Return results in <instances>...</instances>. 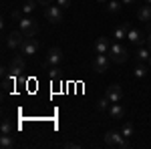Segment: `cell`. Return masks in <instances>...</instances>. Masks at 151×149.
<instances>
[{
  "instance_id": "obj_1",
  "label": "cell",
  "mask_w": 151,
  "mask_h": 149,
  "mask_svg": "<svg viewBox=\"0 0 151 149\" xmlns=\"http://www.w3.org/2000/svg\"><path fill=\"white\" fill-rule=\"evenodd\" d=\"M109 58H111L113 63H117V65H121V63H127L129 50H127V48H125L123 45H121L119 40H117V42H111V48H109Z\"/></svg>"
},
{
  "instance_id": "obj_2",
  "label": "cell",
  "mask_w": 151,
  "mask_h": 149,
  "mask_svg": "<svg viewBox=\"0 0 151 149\" xmlns=\"http://www.w3.org/2000/svg\"><path fill=\"white\" fill-rule=\"evenodd\" d=\"M105 143H107L109 147H119V149L129 147L127 137H125L121 131H107V135H105Z\"/></svg>"
},
{
  "instance_id": "obj_3",
  "label": "cell",
  "mask_w": 151,
  "mask_h": 149,
  "mask_svg": "<svg viewBox=\"0 0 151 149\" xmlns=\"http://www.w3.org/2000/svg\"><path fill=\"white\" fill-rule=\"evenodd\" d=\"M60 60H63V50H60L58 46H52V48H48V53H47V57H45L42 67H45V69L57 67V65H60Z\"/></svg>"
},
{
  "instance_id": "obj_4",
  "label": "cell",
  "mask_w": 151,
  "mask_h": 149,
  "mask_svg": "<svg viewBox=\"0 0 151 149\" xmlns=\"http://www.w3.org/2000/svg\"><path fill=\"white\" fill-rule=\"evenodd\" d=\"M24 38H26V35H24L20 28H18V30H10V32L6 35V46H8V48H20V45L24 42Z\"/></svg>"
},
{
  "instance_id": "obj_5",
  "label": "cell",
  "mask_w": 151,
  "mask_h": 149,
  "mask_svg": "<svg viewBox=\"0 0 151 149\" xmlns=\"http://www.w3.org/2000/svg\"><path fill=\"white\" fill-rule=\"evenodd\" d=\"M8 71H10L12 77H20L24 71H26V63H24V55H18V57H14L10 60V65H8Z\"/></svg>"
},
{
  "instance_id": "obj_6",
  "label": "cell",
  "mask_w": 151,
  "mask_h": 149,
  "mask_svg": "<svg viewBox=\"0 0 151 149\" xmlns=\"http://www.w3.org/2000/svg\"><path fill=\"white\" fill-rule=\"evenodd\" d=\"M45 14H47V20L50 24H58V22H63V8L60 6H45Z\"/></svg>"
},
{
  "instance_id": "obj_7",
  "label": "cell",
  "mask_w": 151,
  "mask_h": 149,
  "mask_svg": "<svg viewBox=\"0 0 151 149\" xmlns=\"http://www.w3.org/2000/svg\"><path fill=\"white\" fill-rule=\"evenodd\" d=\"M36 50H38V42L35 40V36H26L24 38V42L20 45V55H24V57H32V55H36Z\"/></svg>"
},
{
  "instance_id": "obj_8",
  "label": "cell",
  "mask_w": 151,
  "mask_h": 149,
  "mask_svg": "<svg viewBox=\"0 0 151 149\" xmlns=\"http://www.w3.org/2000/svg\"><path fill=\"white\" fill-rule=\"evenodd\" d=\"M18 24H20V30H22L28 38H30V36H36V32H38V24H36L32 18H22Z\"/></svg>"
},
{
  "instance_id": "obj_9",
  "label": "cell",
  "mask_w": 151,
  "mask_h": 149,
  "mask_svg": "<svg viewBox=\"0 0 151 149\" xmlns=\"http://www.w3.org/2000/svg\"><path fill=\"white\" fill-rule=\"evenodd\" d=\"M105 97L111 101V103H119L121 99H123V89H121V85H111V87H107V93H105Z\"/></svg>"
},
{
  "instance_id": "obj_10",
  "label": "cell",
  "mask_w": 151,
  "mask_h": 149,
  "mask_svg": "<svg viewBox=\"0 0 151 149\" xmlns=\"http://www.w3.org/2000/svg\"><path fill=\"white\" fill-rule=\"evenodd\" d=\"M109 48H111V42L107 36H99L97 42H95V55H109Z\"/></svg>"
},
{
  "instance_id": "obj_11",
  "label": "cell",
  "mask_w": 151,
  "mask_h": 149,
  "mask_svg": "<svg viewBox=\"0 0 151 149\" xmlns=\"http://www.w3.org/2000/svg\"><path fill=\"white\" fill-rule=\"evenodd\" d=\"M93 69L97 71V73H105V71L109 69V58H107V55H95Z\"/></svg>"
},
{
  "instance_id": "obj_12",
  "label": "cell",
  "mask_w": 151,
  "mask_h": 149,
  "mask_svg": "<svg viewBox=\"0 0 151 149\" xmlns=\"http://www.w3.org/2000/svg\"><path fill=\"white\" fill-rule=\"evenodd\" d=\"M127 38L133 42L135 46H143V42H145V38H143V35H141L137 28H129V32H127Z\"/></svg>"
},
{
  "instance_id": "obj_13",
  "label": "cell",
  "mask_w": 151,
  "mask_h": 149,
  "mask_svg": "<svg viewBox=\"0 0 151 149\" xmlns=\"http://www.w3.org/2000/svg\"><path fill=\"white\" fill-rule=\"evenodd\" d=\"M137 18L141 22H151V4H145L137 10Z\"/></svg>"
},
{
  "instance_id": "obj_14",
  "label": "cell",
  "mask_w": 151,
  "mask_h": 149,
  "mask_svg": "<svg viewBox=\"0 0 151 149\" xmlns=\"http://www.w3.org/2000/svg\"><path fill=\"white\" fill-rule=\"evenodd\" d=\"M109 115H111V119H123L125 117V109L119 103H113L109 107Z\"/></svg>"
},
{
  "instance_id": "obj_15",
  "label": "cell",
  "mask_w": 151,
  "mask_h": 149,
  "mask_svg": "<svg viewBox=\"0 0 151 149\" xmlns=\"http://www.w3.org/2000/svg\"><path fill=\"white\" fill-rule=\"evenodd\" d=\"M0 147L2 149L14 147V137H12V133H2V135H0Z\"/></svg>"
},
{
  "instance_id": "obj_16",
  "label": "cell",
  "mask_w": 151,
  "mask_h": 149,
  "mask_svg": "<svg viewBox=\"0 0 151 149\" xmlns=\"http://www.w3.org/2000/svg\"><path fill=\"white\" fill-rule=\"evenodd\" d=\"M127 32H129V26L127 24H119L115 28V32H113V38L115 40H121V38H125L127 36Z\"/></svg>"
},
{
  "instance_id": "obj_17",
  "label": "cell",
  "mask_w": 151,
  "mask_h": 149,
  "mask_svg": "<svg viewBox=\"0 0 151 149\" xmlns=\"http://www.w3.org/2000/svg\"><path fill=\"white\" fill-rule=\"evenodd\" d=\"M149 58H151V50L143 48V46H137V60L143 63V60H149Z\"/></svg>"
},
{
  "instance_id": "obj_18",
  "label": "cell",
  "mask_w": 151,
  "mask_h": 149,
  "mask_svg": "<svg viewBox=\"0 0 151 149\" xmlns=\"http://www.w3.org/2000/svg\"><path fill=\"white\" fill-rule=\"evenodd\" d=\"M121 4H123V2H119V0H109V2H107V10L115 14V12L121 10Z\"/></svg>"
},
{
  "instance_id": "obj_19",
  "label": "cell",
  "mask_w": 151,
  "mask_h": 149,
  "mask_svg": "<svg viewBox=\"0 0 151 149\" xmlns=\"http://www.w3.org/2000/svg\"><path fill=\"white\" fill-rule=\"evenodd\" d=\"M35 8H36V2H35V0H26V2L22 4V12H24V14L35 12Z\"/></svg>"
},
{
  "instance_id": "obj_20",
  "label": "cell",
  "mask_w": 151,
  "mask_h": 149,
  "mask_svg": "<svg viewBox=\"0 0 151 149\" xmlns=\"http://www.w3.org/2000/svg\"><path fill=\"white\" fill-rule=\"evenodd\" d=\"M133 131H135V129H133V125H131L129 121H125V123H123V127H121V133H123L125 137H131V135H133Z\"/></svg>"
},
{
  "instance_id": "obj_21",
  "label": "cell",
  "mask_w": 151,
  "mask_h": 149,
  "mask_svg": "<svg viewBox=\"0 0 151 149\" xmlns=\"http://www.w3.org/2000/svg\"><path fill=\"white\" fill-rule=\"evenodd\" d=\"M109 103H111V101H109L107 97H103V99L97 101V109H99V111H107V109H109Z\"/></svg>"
},
{
  "instance_id": "obj_22",
  "label": "cell",
  "mask_w": 151,
  "mask_h": 149,
  "mask_svg": "<svg viewBox=\"0 0 151 149\" xmlns=\"http://www.w3.org/2000/svg\"><path fill=\"white\" fill-rule=\"evenodd\" d=\"M133 75H135L137 79H141V77H145V75H147V69H145L143 65H137V67L133 69Z\"/></svg>"
},
{
  "instance_id": "obj_23",
  "label": "cell",
  "mask_w": 151,
  "mask_h": 149,
  "mask_svg": "<svg viewBox=\"0 0 151 149\" xmlns=\"http://www.w3.org/2000/svg\"><path fill=\"white\" fill-rule=\"evenodd\" d=\"M0 133H12V123L8 121V119L2 121V125H0Z\"/></svg>"
},
{
  "instance_id": "obj_24",
  "label": "cell",
  "mask_w": 151,
  "mask_h": 149,
  "mask_svg": "<svg viewBox=\"0 0 151 149\" xmlns=\"http://www.w3.org/2000/svg\"><path fill=\"white\" fill-rule=\"evenodd\" d=\"M22 8H20V10H12L10 12V20H14V22H20V20H22Z\"/></svg>"
},
{
  "instance_id": "obj_25",
  "label": "cell",
  "mask_w": 151,
  "mask_h": 149,
  "mask_svg": "<svg viewBox=\"0 0 151 149\" xmlns=\"http://www.w3.org/2000/svg\"><path fill=\"white\" fill-rule=\"evenodd\" d=\"M48 75H50V79H58V77H60V73H58L57 67H50V69H48Z\"/></svg>"
},
{
  "instance_id": "obj_26",
  "label": "cell",
  "mask_w": 151,
  "mask_h": 149,
  "mask_svg": "<svg viewBox=\"0 0 151 149\" xmlns=\"http://www.w3.org/2000/svg\"><path fill=\"white\" fill-rule=\"evenodd\" d=\"M57 4L60 8H67V6H70V0H57Z\"/></svg>"
},
{
  "instance_id": "obj_27",
  "label": "cell",
  "mask_w": 151,
  "mask_h": 149,
  "mask_svg": "<svg viewBox=\"0 0 151 149\" xmlns=\"http://www.w3.org/2000/svg\"><path fill=\"white\" fill-rule=\"evenodd\" d=\"M63 147H67V149H79V147H81V143H65Z\"/></svg>"
},
{
  "instance_id": "obj_28",
  "label": "cell",
  "mask_w": 151,
  "mask_h": 149,
  "mask_svg": "<svg viewBox=\"0 0 151 149\" xmlns=\"http://www.w3.org/2000/svg\"><path fill=\"white\" fill-rule=\"evenodd\" d=\"M36 2H38V4H42V6H48L52 0H36Z\"/></svg>"
},
{
  "instance_id": "obj_29",
  "label": "cell",
  "mask_w": 151,
  "mask_h": 149,
  "mask_svg": "<svg viewBox=\"0 0 151 149\" xmlns=\"http://www.w3.org/2000/svg\"><path fill=\"white\" fill-rule=\"evenodd\" d=\"M121 2H123V4L127 6V4H133V2H137V0H121Z\"/></svg>"
},
{
  "instance_id": "obj_30",
  "label": "cell",
  "mask_w": 151,
  "mask_h": 149,
  "mask_svg": "<svg viewBox=\"0 0 151 149\" xmlns=\"http://www.w3.org/2000/svg\"><path fill=\"white\" fill-rule=\"evenodd\" d=\"M147 45H149V50H151V32H149V36H147Z\"/></svg>"
},
{
  "instance_id": "obj_31",
  "label": "cell",
  "mask_w": 151,
  "mask_h": 149,
  "mask_svg": "<svg viewBox=\"0 0 151 149\" xmlns=\"http://www.w3.org/2000/svg\"><path fill=\"white\" fill-rule=\"evenodd\" d=\"M145 2H147V4H151V0H145Z\"/></svg>"
},
{
  "instance_id": "obj_32",
  "label": "cell",
  "mask_w": 151,
  "mask_h": 149,
  "mask_svg": "<svg viewBox=\"0 0 151 149\" xmlns=\"http://www.w3.org/2000/svg\"><path fill=\"white\" fill-rule=\"evenodd\" d=\"M149 67H151V58H149Z\"/></svg>"
}]
</instances>
